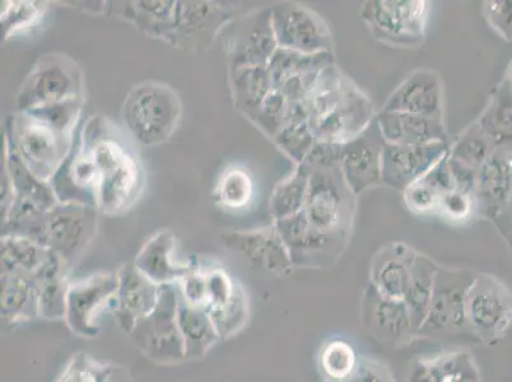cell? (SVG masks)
Instances as JSON below:
<instances>
[{
	"instance_id": "6da1fadb",
	"label": "cell",
	"mask_w": 512,
	"mask_h": 382,
	"mask_svg": "<svg viewBox=\"0 0 512 382\" xmlns=\"http://www.w3.org/2000/svg\"><path fill=\"white\" fill-rule=\"evenodd\" d=\"M81 139L100 174L97 209L104 214L128 211L146 185V171L136 149L113 121L100 115L85 120Z\"/></svg>"
},
{
	"instance_id": "7a4b0ae2",
	"label": "cell",
	"mask_w": 512,
	"mask_h": 382,
	"mask_svg": "<svg viewBox=\"0 0 512 382\" xmlns=\"http://www.w3.org/2000/svg\"><path fill=\"white\" fill-rule=\"evenodd\" d=\"M99 209L59 203L48 212L22 223L12 236L39 242L72 270L81 262L97 234Z\"/></svg>"
},
{
	"instance_id": "3957f363",
	"label": "cell",
	"mask_w": 512,
	"mask_h": 382,
	"mask_svg": "<svg viewBox=\"0 0 512 382\" xmlns=\"http://www.w3.org/2000/svg\"><path fill=\"white\" fill-rule=\"evenodd\" d=\"M183 115L180 97L160 82H142L134 86L121 107V119L128 133L146 147L169 141Z\"/></svg>"
},
{
	"instance_id": "277c9868",
	"label": "cell",
	"mask_w": 512,
	"mask_h": 382,
	"mask_svg": "<svg viewBox=\"0 0 512 382\" xmlns=\"http://www.w3.org/2000/svg\"><path fill=\"white\" fill-rule=\"evenodd\" d=\"M476 272L440 265L437 270L431 304L425 321L417 332V340L436 343L472 342L478 344L469 328L467 296Z\"/></svg>"
},
{
	"instance_id": "5b68a950",
	"label": "cell",
	"mask_w": 512,
	"mask_h": 382,
	"mask_svg": "<svg viewBox=\"0 0 512 382\" xmlns=\"http://www.w3.org/2000/svg\"><path fill=\"white\" fill-rule=\"evenodd\" d=\"M431 3L426 0H367L360 17L376 41L397 49L425 44Z\"/></svg>"
},
{
	"instance_id": "8992f818",
	"label": "cell",
	"mask_w": 512,
	"mask_h": 382,
	"mask_svg": "<svg viewBox=\"0 0 512 382\" xmlns=\"http://www.w3.org/2000/svg\"><path fill=\"white\" fill-rule=\"evenodd\" d=\"M356 199V195L344 180L341 167L311 169L304 213L315 230L329 235L351 237L357 208Z\"/></svg>"
},
{
	"instance_id": "52a82bcc",
	"label": "cell",
	"mask_w": 512,
	"mask_h": 382,
	"mask_svg": "<svg viewBox=\"0 0 512 382\" xmlns=\"http://www.w3.org/2000/svg\"><path fill=\"white\" fill-rule=\"evenodd\" d=\"M72 99H85L81 67L65 54L43 55L17 92V113Z\"/></svg>"
},
{
	"instance_id": "ba28073f",
	"label": "cell",
	"mask_w": 512,
	"mask_h": 382,
	"mask_svg": "<svg viewBox=\"0 0 512 382\" xmlns=\"http://www.w3.org/2000/svg\"><path fill=\"white\" fill-rule=\"evenodd\" d=\"M4 138L12 144L26 166L46 183L53 179L74 141V137L55 132L49 125L27 113L9 116Z\"/></svg>"
},
{
	"instance_id": "9c48e42d",
	"label": "cell",
	"mask_w": 512,
	"mask_h": 382,
	"mask_svg": "<svg viewBox=\"0 0 512 382\" xmlns=\"http://www.w3.org/2000/svg\"><path fill=\"white\" fill-rule=\"evenodd\" d=\"M178 305V284L162 286L156 309L139 321L128 335L138 351L156 365H178L186 361L178 325Z\"/></svg>"
},
{
	"instance_id": "30bf717a",
	"label": "cell",
	"mask_w": 512,
	"mask_h": 382,
	"mask_svg": "<svg viewBox=\"0 0 512 382\" xmlns=\"http://www.w3.org/2000/svg\"><path fill=\"white\" fill-rule=\"evenodd\" d=\"M465 310L478 344L495 346L512 326V291L500 278L476 272Z\"/></svg>"
},
{
	"instance_id": "8fae6325",
	"label": "cell",
	"mask_w": 512,
	"mask_h": 382,
	"mask_svg": "<svg viewBox=\"0 0 512 382\" xmlns=\"http://www.w3.org/2000/svg\"><path fill=\"white\" fill-rule=\"evenodd\" d=\"M221 35L230 69L265 67L278 49L272 7L236 17Z\"/></svg>"
},
{
	"instance_id": "7c38bea8",
	"label": "cell",
	"mask_w": 512,
	"mask_h": 382,
	"mask_svg": "<svg viewBox=\"0 0 512 382\" xmlns=\"http://www.w3.org/2000/svg\"><path fill=\"white\" fill-rule=\"evenodd\" d=\"M274 227L290 254L293 268L328 269L334 267L347 250L351 237L329 235L315 230L304 211L274 221Z\"/></svg>"
},
{
	"instance_id": "4fadbf2b",
	"label": "cell",
	"mask_w": 512,
	"mask_h": 382,
	"mask_svg": "<svg viewBox=\"0 0 512 382\" xmlns=\"http://www.w3.org/2000/svg\"><path fill=\"white\" fill-rule=\"evenodd\" d=\"M118 273H97L69 284L67 310L64 323L77 337H99V318L105 310L111 311L116 291Z\"/></svg>"
},
{
	"instance_id": "5bb4252c",
	"label": "cell",
	"mask_w": 512,
	"mask_h": 382,
	"mask_svg": "<svg viewBox=\"0 0 512 382\" xmlns=\"http://www.w3.org/2000/svg\"><path fill=\"white\" fill-rule=\"evenodd\" d=\"M272 18L279 49L309 55L334 51L327 21L304 4L278 3L272 7Z\"/></svg>"
},
{
	"instance_id": "9a60e30c",
	"label": "cell",
	"mask_w": 512,
	"mask_h": 382,
	"mask_svg": "<svg viewBox=\"0 0 512 382\" xmlns=\"http://www.w3.org/2000/svg\"><path fill=\"white\" fill-rule=\"evenodd\" d=\"M360 318L366 333L381 346L397 349L417 340L406 302L383 295L369 282L363 288Z\"/></svg>"
},
{
	"instance_id": "2e32d148",
	"label": "cell",
	"mask_w": 512,
	"mask_h": 382,
	"mask_svg": "<svg viewBox=\"0 0 512 382\" xmlns=\"http://www.w3.org/2000/svg\"><path fill=\"white\" fill-rule=\"evenodd\" d=\"M79 125L71 151L64 158L59 170L50 180L55 197L62 204H82L95 207L99 204L100 174L90 153L83 147Z\"/></svg>"
},
{
	"instance_id": "e0dca14e",
	"label": "cell",
	"mask_w": 512,
	"mask_h": 382,
	"mask_svg": "<svg viewBox=\"0 0 512 382\" xmlns=\"http://www.w3.org/2000/svg\"><path fill=\"white\" fill-rule=\"evenodd\" d=\"M376 115L374 102L351 81L339 104L309 125L316 141L346 144L365 132Z\"/></svg>"
},
{
	"instance_id": "ac0fdd59",
	"label": "cell",
	"mask_w": 512,
	"mask_h": 382,
	"mask_svg": "<svg viewBox=\"0 0 512 382\" xmlns=\"http://www.w3.org/2000/svg\"><path fill=\"white\" fill-rule=\"evenodd\" d=\"M221 241L226 249L244 256L251 267L269 276H290L295 269L274 225L256 230L225 232Z\"/></svg>"
},
{
	"instance_id": "d6986e66",
	"label": "cell",
	"mask_w": 512,
	"mask_h": 382,
	"mask_svg": "<svg viewBox=\"0 0 512 382\" xmlns=\"http://www.w3.org/2000/svg\"><path fill=\"white\" fill-rule=\"evenodd\" d=\"M236 9L213 2H179L178 26L172 46L185 51L209 48L236 18Z\"/></svg>"
},
{
	"instance_id": "ffe728a7",
	"label": "cell",
	"mask_w": 512,
	"mask_h": 382,
	"mask_svg": "<svg viewBox=\"0 0 512 382\" xmlns=\"http://www.w3.org/2000/svg\"><path fill=\"white\" fill-rule=\"evenodd\" d=\"M384 137L376 118L365 132L343 144L341 160L342 174L349 189L358 197L365 191L383 185Z\"/></svg>"
},
{
	"instance_id": "44dd1931",
	"label": "cell",
	"mask_w": 512,
	"mask_h": 382,
	"mask_svg": "<svg viewBox=\"0 0 512 382\" xmlns=\"http://www.w3.org/2000/svg\"><path fill=\"white\" fill-rule=\"evenodd\" d=\"M116 273L118 291L111 312L120 329L129 335L139 321L146 319L156 309L162 286L143 276L133 263L121 265Z\"/></svg>"
},
{
	"instance_id": "7402d4cb",
	"label": "cell",
	"mask_w": 512,
	"mask_h": 382,
	"mask_svg": "<svg viewBox=\"0 0 512 382\" xmlns=\"http://www.w3.org/2000/svg\"><path fill=\"white\" fill-rule=\"evenodd\" d=\"M477 216L495 222L512 197V147L496 148L477 171L473 191Z\"/></svg>"
},
{
	"instance_id": "603a6c76",
	"label": "cell",
	"mask_w": 512,
	"mask_h": 382,
	"mask_svg": "<svg viewBox=\"0 0 512 382\" xmlns=\"http://www.w3.org/2000/svg\"><path fill=\"white\" fill-rule=\"evenodd\" d=\"M381 110L444 119V83L432 69H417L390 93Z\"/></svg>"
},
{
	"instance_id": "cb8c5ba5",
	"label": "cell",
	"mask_w": 512,
	"mask_h": 382,
	"mask_svg": "<svg viewBox=\"0 0 512 382\" xmlns=\"http://www.w3.org/2000/svg\"><path fill=\"white\" fill-rule=\"evenodd\" d=\"M449 147L450 143L399 146L385 142L381 169L383 185L403 193L441 160L449 152Z\"/></svg>"
},
{
	"instance_id": "d4e9b609",
	"label": "cell",
	"mask_w": 512,
	"mask_h": 382,
	"mask_svg": "<svg viewBox=\"0 0 512 382\" xmlns=\"http://www.w3.org/2000/svg\"><path fill=\"white\" fill-rule=\"evenodd\" d=\"M406 382H483L476 358L468 349H454L431 357H414Z\"/></svg>"
},
{
	"instance_id": "484cf974",
	"label": "cell",
	"mask_w": 512,
	"mask_h": 382,
	"mask_svg": "<svg viewBox=\"0 0 512 382\" xmlns=\"http://www.w3.org/2000/svg\"><path fill=\"white\" fill-rule=\"evenodd\" d=\"M417 250L403 242H390L376 251L370 263L369 283L383 295L404 300Z\"/></svg>"
},
{
	"instance_id": "4316f807",
	"label": "cell",
	"mask_w": 512,
	"mask_h": 382,
	"mask_svg": "<svg viewBox=\"0 0 512 382\" xmlns=\"http://www.w3.org/2000/svg\"><path fill=\"white\" fill-rule=\"evenodd\" d=\"M176 248L178 239L170 230L158 231L138 251L133 264L157 286L178 284L192 269V263L176 262Z\"/></svg>"
},
{
	"instance_id": "83f0119b",
	"label": "cell",
	"mask_w": 512,
	"mask_h": 382,
	"mask_svg": "<svg viewBox=\"0 0 512 382\" xmlns=\"http://www.w3.org/2000/svg\"><path fill=\"white\" fill-rule=\"evenodd\" d=\"M376 121L386 143L399 146L450 143L444 119L380 110Z\"/></svg>"
},
{
	"instance_id": "f1b7e54d",
	"label": "cell",
	"mask_w": 512,
	"mask_h": 382,
	"mask_svg": "<svg viewBox=\"0 0 512 382\" xmlns=\"http://www.w3.org/2000/svg\"><path fill=\"white\" fill-rule=\"evenodd\" d=\"M69 273L71 270L67 265L50 251L49 259L32 276L40 319L64 321L69 284H71Z\"/></svg>"
},
{
	"instance_id": "f546056e",
	"label": "cell",
	"mask_w": 512,
	"mask_h": 382,
	"mask_svg": "<svg viewBox=\"0 0 512 382\" xmlns=\"http://www.w3.org/2000/svg\"><path fill=\"white\" fill-rule=\"evenodd\" d=\"M3 174L8 177L13 199L27 200L48 212L59 202L50 183L40 180L17 155L12 144L4 138Z\"/></svg>"
},
{
	"instance_id": "4dcf8cb0",
	"label": "cell",
	"mask_w": 512,
	"mask_h": 382,
	"mask_svg": "<svg viewBox=\"0 0 512 382\" xmlns=\"http://www.w3.org/2000/svg\"><path fill=\"white\" fill-rule=\"evenodd\" d=\"M178 325L183 338L186 361L203 360L214 346L221 342L206 307L188 304L180 292Z\"/></svg>"
},
{
	"instance_id": "1f68e13d",
	"label": "cell",
	"mask_w": 512,
	"mask_h": 382,
	"mask_svg": "<svg viewBox=\"0 0 512 382\" xmlns=\"http://www.w3.org/2000/svg\"><path fill=\"white\" fill-rule=\"evenodd\" d=\"M179 2H132L121 17L133 23L144 35L172 45L178 26Z\"/></svg>"
},
{
	"instance_id": "d6a6232c",
	"label": "cell",
	"mask_w": 512,
	"mask_h": 382,
	"mask_svg": "<svg viewBox=\"0 0 512 382\" xmlns=\"http://www.w3.org/2000/svg\"><path fill=\"white\" fill-rule=\"evenodd\" d=\"M2 321L15 326L39 318L34 278L25 274H2Z\"/></svg>"
},
{
	"instance_id": "836d02e7",
	"label": "cell",
	"mask_w": 512,
	"mask_h": 382,
	"mask_svg": "<svg viewBox=\"0 0 512 382\" xmlns=\"http://www.w3.org/2000/svg\"><path fill=\"white\" fill-rule=\"evenodd\" d=\"M476 121L495 149L512 147V92L505 78L492 91Z\"/></svg>"
},
{
	"instance_id": "e575fe53",
	"label": "cell",
	"mask_w": 512,
	"mask_h": 382,
	"mask_svg": "<svg viewBox=\"0 0 512 382\" xmlns=\"http://www.w3.org/2000/svg\"><path fill=\"white\" fill-rule=\"evenodd\" d=\"M230 86L236 109L248 119L273 90L267 65L230 69Z\"/></svg>"
},
{
	"instance_id": "d590c367",
	"label": "cell",
	"mask_w": 512,
	"mask_h": 382,
	"mask_svg": "<svg viewBox=\"0 0 512 382\" xmlns=\"http://www.w3.org/2000/svg\"><path fill=\"white\" fill-rule=\"evenodd\" d=\"M439 267V263H436L430 256L420 253V251H417L414 255L411 281H409L404 302H406L409 312H411L416 332L426 319Z\"/></svg>"
},
{
	"instance_id": "8d00e7d4",
	"label": "cell",
	"mask_w": 512,
	"mask_h": 382,
	"mask_svg": "<svg viewBox=\"0 0 512 382\" xmlns=\"http://www.w3.org/2000/svg\"><path fill=\"white\" fill-rule=\"evenodd\" d=\"M2 274H34L49 259L50 251L45 246L27 237L2 236Z\"/></svg>"
},
{
	"instance_id": "74e56055",
	"label": "cell",
	"mask_w": 512,
	"mask_h": 382,
	"mask_svg": "<svg viewBox=\"0 0 512 382\" xmlns=\"http://www.w3.org/2000/svg\"><path fill=\"white\" fill-rule=\"evenodd\" d=\"M310 174V167L306 163H301L290 176L276 186L269 203L274 221L304 211L309 193Z\"/></svg>"
},
{
	"instance_id": "f35d334b",
	"label": "cell",
	"mask_w": 512,
	"mask_h": 382,
	"mask_svg": "<svg viewBox=\"0 0 512 382\" xmlns=\"http://www.w3.org/2000/svg\"><path fill=\"white\" fill-rule=\"evenodd\" d=\"M335 64L334 51L320 54H301L297 51L277 49L267 68L273 88H278L292 77L320 72Z\"/></svg>"
},
{
	"instance_id": "ab89813d",
	"label": "cell",
	"mask_w": 512,
	"mask_h": 382,
	"mask_svg": "<svg viewBox=\"0 0 512 382\" xmlns=\"http://www.w3.org/2000/svg\"><path fill=\"white\" fill-rule=\"evenodd\" d=\"M349 82L351 78H348L337 64L330 65L320 72L305 100L310 114L309 123L323 118L339 104Z\"/></svg>"
},
{
	"instance_id": "60d3db41",
	"label": "cell",
	"mask_w": 512,
	"mask_h": 382,
	"mask_svg": "<svg viewBox=\"0 0 512 382\" xmlns=\"http://www.w3.org/2000/svg\"><path fill=\"white\" fill-rule=\"evenodd\" d=\"M255 197V180L245 167H228L217 181L214 198L218 206L230 211L248 208Z\"/></svg>"
},
{
	"instance_id": "b9f144b4",
	"label": "cell",
	"mask_w": 512,
	"mask_h": 382,
	"mask_svg": "<svg viewBox=\"0 0 512 382\" xmlns=\"http://www.w3.org/2000/svg\"><path fill=\"white\" fill-rule=\"evenodd\" d=\"M360 356L346 339L327 340L320 348L318 365L324 381L343 382L355 372Z\"/></svg>"
},
{
	"instance_id": "7bdbcfd3",
	"label": "cell",
	"mask_w": 512,
	"mask_h": 382,
	"mask_svg": "<svg viewBox=\"0 0 512 382\" xmlns=\"http://www.w3.org/2000/svg\"><path fill=\"white\" fill-rule=\"evenodd\" d=\"M493 151L495 147L474 120L453 142L450 141L449 157L470 170L478 171Z\"/></svg>"
},
{
	"instance_id": "ee69618b",
	"label": "cell",
	"mask_w": 512,
	"mask_h": 382,
	"mask_svg": "<svg viewBox=\"0 0 512 382\" xmlns=\"http://www.w3.org/2000/svg\"><path fill=\"white\" fill-rule=\"evenodd\" d=\"M218 337L221 340L230 339L239 334L249 323L250 306L249 298L244 288H237L235 295L225 305L207 307Z\"/></svg>"
},
{
	"instance_id": "f6af8a7d",
	"label": "cell",
	"mask_w": 512,
	"mask_h": 382,
	"mask_svg": "<svg viewBox=\"0 0 512 382\" xmlns=\"http://www.w3.org/2000/svg\"><path fill=\"white\" fill-rule=\"evenodd\" d=\"M83 107H85V99H72L37 107L26 113L43 121L55 132L73 138L83 121Z\"/></svg>"
},
{
	"instance_id": "bcb514c9",
	"label": "cell",
	"mask_w": 512,
	"mask_h": 382,
	"mask_svg": "<svg viewBox=\"0 0 512 382\" xmlns=\"http://www.w3.org/2000/svg\"><path fill=\"white\" fill-rule=\"evenodd\" d=\"M46 8L48 6L43 2L2 3V26L6 39L36 26L44 17Z\"/></svg>"
},
{
	"instance_id": "7dc6e473",
	"label": "cell",
	"mask_w": 512,
	"mask_h": 382,
	"mask_svg": "<svg viewBox=\"0 0 512 382\" xmlns=\"http://www.w3.org/2000/svg\"><path fill=\"white\" fill-rule=\"evenodd\" d=\"M272 141L296 165H301L309 156L316 139L309 123H293L286 124Z\"/></svg>"
},
{
	"instance_id": "c3c4849f",
	"label": "cell",
	"mask_w": 512,
	"mask_h": 382,
	"mask_svg": "<svg viewBox=\"0 0 512 382\" xmlns=\"http://www.w3.org/2000/svg\"><path fill=\"white\" fill-rule=\"evenodd\" d=\"M287 111L288 101L286 97L277 88H273L267 99L264 100L263 104L260 105L259 109L249 119L267 137L273 139L285 127Z\"/></svg>"
},
{
	"instance_id": "681fc988",
	"label": "cell",
	"mask_w": 512,
	"mask_h": 382,
	"mask_svg": "<svg viewBox=\"0 0 512 382\" xmlns=\"http://www.w3.org/2000/svg\"><path fill=\"white\" fill-rule=\"evenodd\" d=\"M114 363L95 360L87 353H77L64 367L57 382H106Z\"/></svg>"
},
{
	"instance_id": "f907efd6",
	"label": "cell",
	"mask_w": 512,
	"mask_h": 382,
	"mask_svg": "<svg viewBox=\"0 0 512 382\" xmlns=\"http://www.w3.org/2000/svg\"><path fill=\"white\" fill-rule=\"evenodd\" d=\"M437 216L450 223H456V225L469 222L474 216H477L476 200H474L473 194L455 189L442 195Z\"/></svg>"
},
{
	"instance_id": "816d5d0a",
	"label": "cell",
	"mask_w": 512,
	"mask_h": 382,
	"mask_svg": "<svg viewBox=\"0 0 512 382\" xmlns=\"http://www.w3.org/2000/svg\"><path fill=\"white\" fill-rule=\"evenodd\" d=\"M403 198L409 211L418 216H430L437 214L441 195L418 179L403 191Z\"/></svg>"
},
{
	"instance_id": "f5cc1de1",
	"label": "cell",
	"mask_w": 512,
	"mask_h": 382,
	"mask_svg": "<svg viewBox=\"0 0 512 382\" xmlns=\"http://www.w3.org/2000/svg\"><path fill=\"white\" fill-rule=\"evenodd\" d=\"M482 16L492 31L506 43H512V0H487Z\"/></svg>"
},
{
	"instance_id": "db71d44e",
	"label": "cell",
	"mask_w": 512,
	"mask_h": 382,
	"mask_svg": "<svg viewBox=\"0 0 512 382\" xmlns=\"http://www.w3.org/2000/svg\"><path fill=\"white\" fill-rule=\"evenodd\" d=\"M208 286V306L225 305L235 295L240 283L230 276L225 268L212 267L206 269Z\"/></svg>"
},
{
	"instance_id": "11a10c76",
	"label": "cell",
	"mask_w": 512,
	"mask_h": 382,
	"mask_svg": "<svg viewBox=\"0 0 512 382\" xmlns=\"http://www.w3.org/2000/svg\"><path fill=\"white\" fill-rule=\"evenodd\" d=\"M181 297L190 305L198 307L208 306V286L206 268L192 263V269L178 283Z\"/></svg>"
},
{
	"instance_id": "9f6ffc18",
	"label": "cell",
	"mask_w": 512,
	"mask_h": 382,
	"mask_svg": "<svg viewBox=\"0 0 512 382\" xmlns=\"http://www.w3.org/2000/svg\"><path fill=\"white\" fill-rule=\"evenodd\" d=\"M343 144L316 141L304 163L311 169H330L341 165Z\"/></svg>"
},
{
	"instance_id": "6f0895ef",
	"label": "cell",
	"mask_w": 512,
	"mask_h": 382,
	"mask_svg": "<svg viewBox=\"0 0 512 382\" xmlns=\"http://www.w3.org/2000/svg\"><path fill=\"white\" fill-rule=\"evenodd\" d=\"M343 382H395L392 371L384 362L361 357L355 372Z\"/></svg>"
},
{
	"instance_id": "680465c9",
	"label": "cell",
	"mask_w": 512,
	"mask_h": 382,
	"mask_svg": "<svg viewBox=\"0 0 512 382\" xmlns=\"http://www.w3.org/2000/svg\"><path fill=\"white\" fill-rule=\"evenodd\" d=\"M448 153L421 177L423 183L431 186L441 197L456 189L453 171L450 169Z\"/></svg>"
},
{
	"instance_id": "91938a15",
	"label": "cell",
	"mask_w": 512,
	"mask_h": 382,
	"mask_svg": "<svg viewBox=\"0 0 512 382\" xmlns=\"http://www.w3.org/2000/svg\"><path fill=\"white\" fill-rule=\"evenodd\" d=\"M492 223L493 226L497 228L498 234L504 239L507 248H509L512 254V197L506 211Z\"/></svg>"
},
{
	"instance_id": "94428289",
	"label": "cell",
	"mask_w": 512,
	"mask_h": 382,
	"mask_svg": "<svg viewBox=\"0 0 512 382\" xmlns=\"http://www.w3.org/2000/svg\"><path fill=\"white\" fill-rule=\"evenodd\" d=\"M106 382H133V379L127 367L114 363L113 370Z\"/></svg>"
},
{
	"instance_id": "6125c7cd",
	"label": "cell",
	"mask_w": 512,
	"mask_h": 382,
	"mask_svg": "<svg viewBox=\"0 0 512 382\" xmlns=\"http://www.w3.org/2000/svg\"><path fill=\"white\" fill-rule=\"evenodd\" d=\"M504 78L506 79V82L509 83V87L512 92V60L509 64V67L506 69Z\"/></svg>"
},
{
	"instance_id": "be15d7a7",
	"label": "cell",
	"mask_w": 512,
	"mask_h": 382,
	"mask_svg": "<svg viewBox=\"0 0 512 382\" xmlns=\"http://www.w3.org/2000/svg\"><path fill=\"white\" fill-rule=\"evenodd\" d=\"M324 382H328V381H324Z\"/></svg>"
}]
</instances>
